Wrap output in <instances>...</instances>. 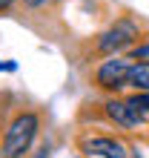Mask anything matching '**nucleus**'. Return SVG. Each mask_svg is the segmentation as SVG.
Segmentation results:
<instances>
[{"label":"nucleus","mask_w":149,"mask_h":158,"mask_svg":"<svg viewBox=\"0 0 149 158\" xmlns=\"http://www.w3.org/2000/svg\"><path fill=\"white\" fill-rule=\"evenodd\" d=\"M78 150L86 158H129L123 141L115 135H86L78 141Z\"/></svg>","instance_id":"nucleus-4"},{"label":"nucleus","mask_w":149,"mask_h":158,"mask_svg":"<svg viewBox=\"0 0 149 158\" xmlns=\"http://www.w3.org/2000/svg\"><path fill=\"white\" fill-rule=\"evenodd\" d=\"M46 155H49V150H46V147H40V150H37V152H32V155H26V158H46Z\"/></svg>","instance_id":"nucleus-9"},{"label":"nucleus","mask_w":149,"mask_h":158,"mask_svg":"<svg viewBox=\"0 0 149 158\" xmlns=\"http://www.w3.org/2000/svg\"><path fill=\"white\" fill-rule=\"evenodd\" d=\"M129 86H135L138 92L149 95V66H146V63H132V72H129Z\"/></svg>","instance_id":"nucleus-6"},{"label":"nucleus","mask_w":149,"mask_h":158,"mask_svg":"<svg viewBox=\"0 0 149 158\" xmlns=\"http://www.w3.org/2000/svg\"><path fill=\"white\" fill-rule=\"evenodd\" d=\"M37 129H40L37 112H32V109L17 112L3 132V158H26L37 138Z\"/></svg>","instance_id":"nucleus-1"},{"label":"nucleus","mask_w":149,"mask_h":158,"mask_svg":"<svg viewBox=\"0 0 149 158\" xmlns=\"http://www.w3.org/2000/svg\"><path fill=\"white\" fill-rule=\"evenodd\" d=\"M23 6H29V9H40V6H46L49 0H20Z\"/></svg>","instance_id":"nucleus-8"},{"label":"nucleus","mask_w":149,"mask_h":158,"mask_svg":"<svg viewBox=\"0 0 149 158\" xmlns=\"http://www.w3.org/2000/svg\"><path fill=\"white\" fill-rule=\"evenodd\" d=\"M129 60L132 63H146L149 66V43H138L132 52H129Z\"/></svg>","instance_id":"nucleus-7"},{"label":"nucleus","mask_w":149,"mask_h":158,"mask_svg":"<svg viewBox=\"0 0 149 158\" xmlns=\"http://www.w3.org/2000/svg\"><path fill=\"white\" fill-rule=\"evenodd\" d=\"M138 38H141V23L132 20V17H118V20L112 23L103 35H98V40H95V55L115 58L120 49L132 46Z\"/></svg>","instance_id":"nucleus-2"},{"label":"nucleus","mask_w":149,"mask_h":158,"mask_svg":"<svg viewBox=\"0 0 149 158\" xmlns=\"http://www.w3.org/2000/svg\"><path fill=\"white\" fill-rule=\"evenodd\" d=\"M100 106H103V115L112 121V124H118L123 129H135V127H141L146 121L141 112H135V109L129 106L126 101H120V98H109L106 104H100Z\"/></svg>","instance_id":"nucleus-5"},{"label":"nucleus","mask_w":149,"mask_h":158,"mask_svg":"<svg viewBox=\"0 0 149 158\" xmlns=\"http://www.w3.org/2000/svg\"><path fill=\"white\" fill-rule=\"evenodd\" d=\"M12 3H14V0H0V12H6V9L12 6Z\"/></svg>","instance_id":"nucleus-10"},{"label":"nucleus","mask_w":149,"mask_h":158,"mask_svg":"<svg viewBox=\"0 0 149 158\" xmlns=\"http://www.w3.org/2000/svg\"><path fill=\"white\" fill-rule=\"evenodd\" d=\"M0 158H3V147H0Z\"/></svg>","instance_id":"nucleus-11"},{"label":"nucleus","mask_w":149,"mask_h":158,"mask_svg":"<svg viewBox=\"0 0 149 158\" xmlns=\"http://www.w3.org/2000/svg\"><path fill=\"white\" fill-rule=\"evenodd\" d=\"M129 72H132V60L129 58H106L100 66L95 69V86L109 92V95H115L120 92L129 83Z\"/></svg>","instance_id":"nucleus-3"}]
</instances>
